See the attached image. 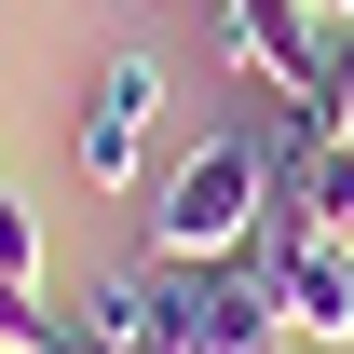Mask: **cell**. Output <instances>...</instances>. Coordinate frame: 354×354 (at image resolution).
Wrapping results in <instances>:
<instances>
[{
	"mask_svg": "<svg viewBox=\"0 0 354 354\" xmlns=\"http://www.w3.org/2000/svg\"><path fill=\"white\" fill-rule=\"evenodd\" d=\"M313 14H327V28H354V0H313Z\"/></svg>",
	"mask_w": 354,
	"mask_h": 354,
	"instance_id": "ba28073f",
	"label": "cell"
},
{
	"mask_svg": "<svg viewBox=\"0 0 354 354\" xmlns=\"http://www.w3.org/2000/svg\"><path fill=\"white\" fill-rule=\"evenodd\" d=\"M259 245H272V232H259ZM272 327L354 354V245H341V232H327V245H272Z\"/></svg>",
	"mask_w": 354,
	"mask_h": 354,
	"instance_id": "277c9868",
	"label": "cell"
},
{
	"mask_svg": "<svg viewBox=\"0 0 354 354\" xmlns=\"http://www.w3.org/2000/svg\"><path fill=\"white\" fill-rule=\"evenodd\" d=\"M164 55H109L82 95V191H136L150 177V123H164Z\"/></svg>",
	"mask_w": 354,
	"mask_h": 354,
	"instance_id": "7a4b0ae2",
	"label": "cell"
},
{
	"mask_svg": "<svg viewBox=\"0 0 354 354\" xmlns=\"http://www.w3.org/2000/svg\"><path fill=\"white\" fill-rule=\"evenodd\" d=\"M272 232V150L259 136H191L164 177H150V259L164 272H218Z\"/></svg>",
	"mask_w": 354,
	"mask_h": 354,
	"instance_id": "6da1fadb",
	"label": "cell"
},
{
	"mask_svg": "<svg viewBox=\"0 0 354 354\" xmlns=\"http://www.w3.org/2000/svg\"><path fill=\"white\" fill-rule=\"evenodd\" d=\"M218 41H232V68H259L272 95H313L327 55H341V28H327L313 0H218Z\"/></svg>",
	"mask_w": 354,
	"mask_h": 354,
	"instance_id": "3957f363",
	"label": "cell"
},
{
	"mask_svg": "<svg viewBox=\"0 0 354 354\" xmlns=\"http://www.w3.org/2000/svg\"><path fill=\"white\" fill-rule=\"evenodd\" d=\"M259 354H286V341H259Z\"/></svg>",
	"mask_w": 354,
	"mask_h": 354,
	"instance_id": "9c48e42d",
	"label": "cell"
},
{
	"mask_svg": "<svg viewBox=\"0 0 354 354\" xmlns=\"http://www.w3.org/2000/svg\"><path fill=\"white\" fill-rule=\"evenodd\" d=\"M313 123H327V150H354V28H341V55H327V82H313Z\"/></svg>",
	"mask_w": 354,
	"mask_h": 354,
	"instance_id": "8992f818",
	"label": "cell"
},
{
	"mask_svg": "<svg viewBox=\"0 0 354 354\" xmlns=\"http://www.w3.org/2000/svg\"><path fill=\"white\" fill-rule=\"evenodd\" d=\"M82 341L95 354H177V313H164V272H109L82 300Z\"/></svg>",
	"mask_w": 354,
	"mask_h": 354,
	"instance_id": "5b68a950",
	"label": "cell"
},
{
	"mask_svg": "<svg viewBox=\"0 0 354 354\" xmlns=\"http://www.w3.org/2000/svg\"><path fill=\"white\" fill-rule=\"evenodd\" d=\"M313 205H327V232L354 245V150H327V177H313Z\"/></svg>",
	"mask_w": 354,
	"mask_h": 354,
	"instance_id": "52a82bcc",
	"label": "cell"
}]
</instances>
